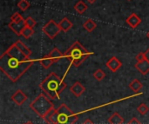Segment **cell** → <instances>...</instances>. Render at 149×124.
<instances>
[{
    "instance_id": "obj_21",
    "label": "cell",
    "mask_w": 149,
    "mask_h": 124,
    "mask_svg": "<svg viewBox=\"0 0 149 124\" xmlns=\"http://www.w3.org/2000/svg\"><path fill=\"white\" fill-rule=\"evenodd\" d=\"M83 27H84V29H85L86 30H87L88 32H92V31H93V30L96 29L97 24H96V23H95L93 20H92V19H87V20L83 23Z\"/></svg>"
},
{
    "instance_id": "obj_28",
    "label": "cell",
    "mask_w": 149,
    "mask_h": 124,
    "mask_svg": "<svg viewBox=\"0 0 149 124\" xmlns=\"http://www.w3.org/2000/svg\"><path fill=\"white\" fill-rule=\"evenodd\" d=\"M136 60H137V62H141V61H143V60H145L146 58H145V53L144 52H140L139 54H137V56H136Z\"/></svg>"
},
{
    "instance_id": "obj_18",
    "label": "cell",
    "mask_w": 149,
    "mask_h": 124,
    "mask_svg": "<svg viewBox=\"0 0 149 124\" xmlns=\"http://www.w3.org/2000/svg\"><path fill=\"white\" fill-rule=\"evenodd\" d=\"M88 9V6L86 3H84L82 0H79V2H77L74 5V10L77 11V13L79 14H83L86 10Z\"/></svg>"
},
{
    "instance_id": "obj_31",
    "label": "cell",
    "mask_w": 149,
    "mask_h": 124,
    "mask_svg": "<svg viewBox=\"0 0 149 124\" xmlns=\"http://www.w3.org/2000/svg\"><path fill=\"white\" fill-rule=\"evenodd\" d=\"M82 124H94L93 123V121H91L90 119H86V120H85L84 121V123Z\"/></svg>"
},
{
    "instance_id": "obj_14",
    "label": "cell",
    "mask_w": 149,
    "mask_h": 124,
    "mask_svg": "<svg viewBox=\"0 0 149 124\" xmlns=\"http://www.w3.org/2000/svg\"><path fill=\"white\" fill-rule=\"evenodd\" d=\"M58 24H59V27L61 29V31H64V32H67L73 26L72 23L67 17H64L63 19H61V21L58 23Z\"/></svg>"
},
{
    "instance_id": "obj_19",
    "label": "cell",
    "mask_w": 149,
    "mask_h": 124,
    "mask_svg": "<svg viewBox=\"0 0 149 124\" xmlns=\"http://www.w3.org/2000/svg\"><path fill=\"white\" fill-rule=\"evenodd\" d=\"M142 87H143L142 83L139 81L138 79H134L129 83V88L135 93H138L142 89Z\"/></svg>"
},
{
    "instance_id": "obj_5",
    "label": "cell",
    "mask_w": 149,
    "mask_h": 124,
    "mask_svg": "<svg viewBox=\"0 0 149 124\" xmlns=\"http://www.w3.org/2000/svg\"><path fill=\"white\" fill-rule=\"evenodd\" d=\"M57 116L56 124H74L79 119V116L71 110L65 103L61 104L57 109Z\"/></svg>"
},
{
    "instance_id": "obj_36",
    "label": "cell",
    "mask_w": 149,
    "mask_h": 124,
    "mask_svg": "<svg viewBox=\"0 0 149 124\" xmlns=\"http://www.w3.org/2000/svg\"><path fill=\"white\" fill-rule=\"evenodd\" d=\"M25 124H26V123H25Z\"/></svg>"
},
{
    "instance_id": "obj_29",
    "label": "cell",
    "mask_w": 149,
    "mask_h": 124,
    "mask_svg": "<svg viewBox=\"0 0 149 124\" xmlns=\"http://www.w3.org/2000/svg\"><path fill=\"white\" fill-rule=\"evenodd\" d=\"M127 124H142L137 118H135V117H134V118H132L128 123Z\"/></svg>"
},
{
    "instance_id": "obj_22",
    "label": "cell",
    "mask_w": 149,
    "mask_h": 124,
    "mask_svg": "<svg viewBox=\"0 0 149 124\" xmlns=\"http://www.w3.org/2000/svg\"><path fill=\"white\" fill-rule=\"evenodd\" d=\"M33 34H34V30H33V28H30V27H27V26H25V27L24 28V30H22V32H21V36L24 37L26 38V39L30 38Z\"/></svg>"
},
{
    "instance_id": "obj_27",
    "label": "cell",
    "mask_w": 149,
    "mask_h": 124,
    "mask_svg": "<svg viewBox=\"0 0 149 124\" xmlns=\"http://www.w3.org/2000/svg\"><path fill=\"white\" fill-rule=\"evenodd\" d=\"M24 18H23V17L21 16V14L19 12H15L10 17V21H12V22H19V21H21Z\"/></svg>"
},
{
    "instance_id": "obj_34",
    "label": "cell",
    "mask_w": 149,
    "mask_h": 124,
    "mask_svg": "<svg viewBox=\"0 0 149 124\" xmlns=\"http://www.w3.org/2000/svg\"><path fill=\"white\" fill-rule=\"evenodd\" d=\"M147 37H148V38H149V30H148V32L147 33Z\"/></svg>"
},
{
    "instance_id": "obj_24",
    "label": "cell",
    "mask_w": 149,
    "mask_h": 124,
    "mask_svg": "<svg viewBox=\"0 0 149 124\" xmlns=\"http://www.w3.org/2000/svg\"><path fill=\"white\" fill-rule=\"evenodd\" d=\"M30 5L31 4H30V3L27 0H19V2L17 3V7L22 11H25L27 9H29Z\"/></svg>"
},
{
    "instance_id": "obj_16",
    "label": "cell",
    "mask_w": 149,
    "mask_h": 124,
    "mask_svg": "<svg viewBox=\"0 0 149 124\" xmlns=\"http://www.w3.org/2000/svg\"><path fill=\"white\" fill-rule=\"evenodd\" d=\"M15 44H16V46L19 49V50L22 52V53H24L25 56H30L31 55V50L23 43V42H21L20 40H17V42H15L14 43Z\"/></svg>"
},
{
    "instance_id": "obj_11",
    "label": "cell",
    "mask_w": 149,
    "mask_h": 124,
    "mask_svg": "<svg viewBox=\"0 0 149 124\" xmlns=\"http://www.w3.org/2000/svg\"><path fill=\"white\" fill-rule=\"evenodd\" d=\"M70 91L76 97H79L86 91V88L82 85V83L80 82H75L72 84V86L70 88Z\"/></svg>"
},
{
    "instance_id": "obj_25",
    "label": "cell",
    "mask_w": 149,
    "mask_h": 124,
    "mask_svg": "<svg viewBox=\"0 0 149 124\" xmlns=\"http://www.w3.org/2000/svg\"><path fill=\"white\" fill-rule=\"evenodd\" d=\"M137 111H138L141 115L144 116V115H146L147 113H148L149 107L147 104H145V103H141V104H140V106H138Z\"/></svg>"
},
{
    "instance_id": "obj_6",
    "label": "cell",
    "mask_w": 149,
    "mask_h": 124,
    "mask_svg": "<svg viewBox=\"0 0 149 124\" xmlns=\"http://www.w3.org/2000/svg\"><path fill=\"white\" fill-rule=\"evenodd\" d=\"M42 31L51 39L55 38L58 33L61 31V29L59 27V24L57 23L54 20L51 19L49 22H47L44 27L42 28Z\"/></svg>"
},
{
    "instance_id": "obj_1",
    "label": "cell",
    "mask_w": 149,
    "mask_h": 124,
    "mask_svg": "<svg viewBox=\"0 0 149 124\" xmlns=\"http://www.w3.org/2000/svg\"><path fill=\"white\" fill-rule=\"evenodd\" d=\"M34 61L22 53L15 43L0 56V70L11 81L17 82L33 64Z\"/></svg>"
},
{
    "instance_id": "obj_26",
    "label": "cell",
    "mask_w": 149,
    "mask_h": 124,
    "mask_svg": "<svg viewBox=\"0 0 149 124\" xmlns=\"http://www.w3.org/2000/svg\"><path fill=\"white\" fill-rule=\"evenodd\" d=\"M37 24V22L35 21L34 18H32L31 17H28L25 18V25L27 27H30V28H34Z\"/></svg>"
},
{
    "instance_id": "obj_10",
    "label": "cell",
    "mask_w": 149,
    "mask_h": 124,
    "mask_svg": "<svg viewBox=\"0 0 149 124\" xmlns=\"http://www.w3.org/2000/svg\"><path fill=\"white\" fill-rule=\"evenodd\" d=\"M44 121L47 124H56L57 123V110L54 108L52 110H50L49 112H47L43 117Z\"/></svg>"
},
{
    "instance_id": "obj_30",
    "label": "cell",
    "mask_w": 149,
    "mask_h": 124,
    "mask_svg": "<svg viewBox=\"0 0 149 124\" xmlns=\"http://www.w3.org/2000/svg\"><path fill=\"white\" fill-rule=\"evenodd\" d=\"M144 53H145V58H146V60H148L149 62V48Z\"/></svg>"
},
{
    "instance_id": "obj_17",
    "label": "cell",
    "mask_w": 149,
    "mask_h": 124,
    "mask_svg": "<svg viewBox=\"0 0 149 124\" xmlns=\"http://www.w3.org/2000/svg\"><path fill=\"white\" fill-rule=\"evenodd\" d=\"M108 123L110 124H122L124 123V118L119 113L114 112L108 119Z\"/></svg>"
},
{
    "instance_id": "obj_35",
    "label": "cell",
    "mask_w": 149,
    "mask_h": 124,
    "mask_svg": "<svg viewBox=\"0 0 149 124\" xmlns=\"http://www.w3.org/2000/svg\"><path fill=\"white\" fill-rule=\"evenodd\" d=\"M128 1H130V0H128Z\"/></svg>"
},
{
    "instance_id": "obj_12",
    "label": "cell",
    "mask_w": 149,
    "mask_h": 124,
    "mask_svg": "<svg viewBox=\"0 0 149 124\" xmlns=\"http://www.w3.org/2000/svg\"><path fill=\"white\" fill-rule=\"evenodd\" d=\"M126 23L133 29H135L141 23V19L140 18V17L136 14V13H132L127 19H126Z\"/></svg>"
},
{
    "instance_id": "obj_2",
    "label": "cell",
    "mask_w": 149,
    "mask_h": 124,
    "mask_svg": "<svg viewBox=\"0 0 149 124\" xmlns=\"http://www.w3.org/2000/svg\"><path fill=\"white\" fill-rule=\"evenodd\" d=\"M39 88L48 98L55 100L65 90L66 83L56 73L52 72L42 81Z\"/></svg>"
},
{
    "instance_id": "obj_8",
    "label": "cell",
    "mask_w": 149,
    "mask_h": 124,
    "mask_svg": "<svg viewBox=\"0 0 149 124\" xmlns=\"http://www.w3.org/2000/svg\"><path fill=\"white\" fill-rule=\"evenodd\" d=\"M107 67L109 69L110 71L112 72H117L122 66V63L116 57V56H112V58H110L107 63H106Z\"/></svg>"
},
{
    "instance_id": "obj_3",
    "label": "cell",
    "mask_w": 149,
    "mask_h": 124,
    "mask_svg": "<svg viewBox=\"0 0 149 124\" xmlns=\"http://www.w3.org/2000/svg\"><path fill=\"white\" fill-rule=\"evenodd\" d=\"M91 55L92 52L88 51L79 41H75L72 46L64 53V56L67 58L73 66L79 67L86 61Z\"/></svg>"
},
{
    "instance_id": "obj_4",
    "label": "cell",
    "mask_w": 149,
    "mask_h": 124,
    "mask_svg": "<svg viewBox=\"0 0 149 124\" xmlns=\"http://www.w3.org/2000/svg\"><path fill=\"white\" fill-rule=\"evenodd\" d=\"M30 108L39 116L43 117L47 112L54 109V105L51 99L48 98L44 93L38 95L30 104Z\"/></svg>"
},
{
    "instance_id": "obj_15",
    "label": "cell",
    "mask_w": 149,
    "mask_h": 124,
    "mask_svg": "<svg viewBox=\"0 0 149 124\" xmlns=\"http://www.w3.org/2000/svg\"><path fill=\"white\" fill-rule=\"evenodd\" d=\"M48 56H49V57H51L53 60L54 63L55 62H58L61 58L64 57V54L61 53L60 50L58 48H53L52 50L48 54Z\"/></svg>"
},
{
    "instance_id": "obj_13",
    "label": "cell",
    "mask_w": 149,
    "mask_h": 124,
    "mask_svg": "<svg viewBox=\"0 0 149 124\" xmlns=\"http://www.w3.org/2000/svg\"><path fill=\"white\" fill-rule=\"evenodd\" d=\"M135 68L140 73L145 76L149 72V62L146 59L141 62H137L135 64Z\"/></svg>"
},
{
    "instance_id": "obj_32",
    "label": "cell",
    "mask_w": 149,
    "mask_h": 124,
    "mask_svg": "<svg viewBox=\"0 0 149 124\" xmlns=\"http://www.w3.org/2000/svg\"><path fill=\"white\" fill-rule=\"evenodd\" d=\"M86 1H87L89 3H91V4H92V3H94L97 0H86Z\"/></svg>"
},
{
    "instance_id": "obj_20",
    "label": "cell",
    "mask_w": 149,
    "mask_h": 124,
    "mask_svg": "<svg viewBox=\"0 0 149 124\" xmlns=\"http://www.w3.org/2000/svg\"><path fill=\"white\" fill-rule=\"evenodd\" d=\"M39 63H40L41 66H42L44 69H49V68L53 64L54 62H53V60H52L51 57H49L48 55H46V56H45L42 59H40Z\"/></svg>"
},
{
    "instance_id": "obj_33",
    "label": "cell",
    "mask_w": 149,
    "mask_h": 124,
    "mask_svg": "<svg viewBox=\"0 0 149 124\" xmlns=\"http://www.w3.org/2000/svg\"><path fill=\"white\" fill-rule=\"evenodd\" d=\"M26 124H34V123H31V122H28Z\"/></svg>"
},
{
    "instance_id": "obj_9",
    "label": "cell",
    "mask_w": 149,
    "mask_h": 124,
    "mask_svg": "<svg viewBox=\"0 0 149 124\" xmlns=\"http://www.w3.org/2000/svg\"><path fill=\"white\" fill-rule=\"evenodd\" d=\"M27 96L21 90H17L12 96H11V100L12 102L17 105V106H21L24 104V103L26 101Z\"/></svg>"
},
{
    "instance_id": "obj_23",
    "label": "cell",
    "mask_w": 149,
    "mask_h": 124,
    "mask_svg": "<svg viewBox=\"0 0 149 124\" xmlns=\"http://www.w3.org/2000/svg\"><path fill=\"white\" fill-rule=\"evenodd\" d=\"M106 76V73L101 70V69H98L94 73H93V77L97 80V81H102Z\"/></svg>"
},
{
    "instance_id": "obj_7",
    "label": "cell",
    "mask_w": 149,
    "mask_h": 124,
    "mask_svg": "<svg viewBox=\"0 0 149 124\" xmlns=\"http://www.w3.org/2000/svg\"><path fill=\"white\" fill-rule=\"evenodd\" d=\"M25 19H23L19 22H12L10 21L8 24V27L17 35V36H21V32L25 27Z\"/></svg>"
}]
</instances>
